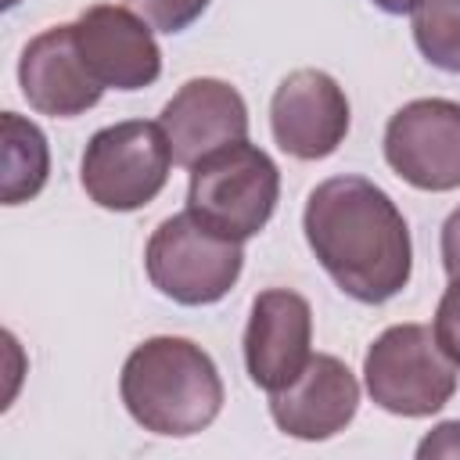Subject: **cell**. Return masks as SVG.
Instances as JSON below:
<instances>
[{"instance_id":"12","label":"cell","mask_w":460,"mask_h":460,"mask_svg":"<svg viewBox=\"0 0 460 460\" xmlns=\"http://www.w3.org/2000/svg\"><path fill=\"white\" fill-rule=\"evenodd\" d=\"M18 86L29 108L50 119H75L90 111L104 93L79 54L75 22L50 25L25 43L18 58Z\"/></svg>"},{"instance_id":"11","label":"cell","mask_w":460,"mask_h":460,"mask_svg":"<svg viewBox=\"0 0 460 460\" xmlns=\"http://www.w3.org/2000/svg\"><path fill=\"white\" fill-rule=\"evenodd\" d=\"M162 129L172 147V162L194 169L219 147L248 137V104L237 86L223 79H187L162 108Z\"/></svg>"},{"instance_id":"21","label":"cell","mask_w":460,"mask_h":460,"mask_svg":"<svg viewBox=\"0 0 460 460\" xmlns=\"http://www.w3.org/2000/svg\"><path fill=\"white\" fill-rule=\"evenodd\" d=\"M14 4H18V0H4V7H14Z\"/></svg>"},{"instance_id":"3","label":"cell","mask_w":460,"mask_h":460,"mask_svg":"<svg viewBox=\"0 0 460 460\" xmlns=\"http://www.w3.org/2000/svg\"><path fill=\"white\" fill-rule=\"evenodd\" d=\"M280 198V169L277 162L248 144L237 140L230 147L212 151L190 169V190H187V212L230 241L255 237Z\"/></svg>"},{"instance_id":"13","label":"cell","mask_w":460,"mask_h":460,"mask_svg":"<svg viewBox=\"0 0 460 460\" xmlns=\"http://www.w3.org/2000/svg\"><path fill=\"white\" fill-rule=\"evenodd\" d=\"M359 410V381L356 374L327 352L309 356L305 370L280 392H270L273 424L302 442H323L356 417Z\"/></svg>"},{"instance_id":"9","label":"cell","mask_w":460,"mask_h":460,"mask_svg":"<svg viewBox=\"0 0 460 460\" xmlns=\"http://www.w3.org/2000/svg\"><path fill=\"white\" fill-rule=\"evenodd\" d=\"M75 43L86 68L104 90H144L162 75V50L155 43V32L129 7H86L75 18Z\"/></svg>"},{"instance_id":"8","label":"cell","mask_w":460,"mask_h":460,"mask_svg":"<svg viewBox=\"0 0 460 460\" xmlns=\"http://www.w3.org/2000/svg\"><path fill=\"white\" fill-rule=\"evenodd\" d=\"M270 129L277 147L291 158H327L349 133V97L334 83V75L320 68H295L273 90Z\"/></svg>"},{"instance_id":"18","label":"cell","mask_w":460,"mask_h":460,"mask_svg":"<svg viewBox=\"0 0 460 460\" xmlns=\"http://www.w3.org/2000/svg\"><path fill=\"white\" fill-rule=\"evenodd\" d=\"M420 460H456L460 456V420H442L435 424L420 446H417Z\"/></svg>"},{"instance_id":"15","label":"cell","mask_w":460,"mask_h":460,"mask_svg":"<svg viewBox=\"0 0 460 460\" xmlns=\"http://www.w3.org/2000/svg\"><path fill=\"white\" fill-rule=\"evenodd\" d=\"M413 43L435 68L460 75V0H420L413 7Z\"/></svg>"},{"instance_id":"14","label":"cell","mask_w":460,"mask_h":460,"mask_svg":"<svg viewBox=\"0 0 460 460\" xmlns=\"http://www.w3.org/2000/svg\"><path fill=\"white\" fill-rule=\"evenodd\" d=\"M4 129V205H22L36 198L50 176V147L36 122L18 111L0 115Z\"/></svg>"},{"instance_id":"6","label":"cell","mask_w":460,"mask_h":460,"mask_svg":"<svg viewBox=\"0 0 460 460\" xmlns=\"http://www.w3.org/2000/svg\"><path fill=\"white\" fill-rule=\"evenodd\" d=\"M144 266L165 298L180 305H212L237 284L244 252L241 241L219 237L190 212H176L155 226Z\"/></svg>"},{"instance_id":"19","label":"cell","mask_w":460,"mask_h":460,"mask_svg":"<svg viewBox=\"0 0 460 460\" xmlns=\"http://www.w3.org/2000/svg\"><path fill=\"white\" fill-rule=\"evenodd\" d=\"M442 266L449 277H460V208H453L442 223Z\"/></svg>"},{"instance_id":"17","label":"cell","mask_w":460,"mask_h":460,"mask_svg":"<svg viewBox=\"0 0 460 460\" xmlns=\"http://www.w3.org/2000/svg\"><path fill=\"white\" fill-rule=\"evenodd\" d=\"M431 331H435L442 352L460 367V277H449V288L438 298Z\"/></svg>"},{"instance_id":"20","label":"cell","mask_w":460,"mask_h":460,"mask_svg":"<svg viewBox=\"0 0 460 460\" xmlns=\"http://www.w3.org/2000/svg\"><path fill=\"white\" fill-rule=\"evenodd\" d=\"M381 11H388V14H410L420 0H374Z\"/></svg>"},{"instance_id":"10","label":"cell","mask_w":460,"mask_h":460,"mask_svg":"<svg viewBox=\"0 0 460 460\" xmlns=\"http://www.w3.org/2000/svg\"><path fill=\"white\" fill-rule=\"evenodd\" d=\"M313 309L298 291L270 288L252 298L244 327V367L262 392L288 388L309 363Z\"/></svg>"},{"instance_id":"1","label":"cell","mask_w":460,"mask_h":460,"mask_svg":"<svg viewBox=\"0 0 460 460\" xmlns=\"http://www.w3.org/2000/svg\"><path fill=\"white\" fill-rule=\"evenodd\" d=\"M302 230L316 262L349 298L381 305L410 284V226L374 180L331 176L313 187Z\"/></svg>"},{"instance_id":"5","label":"cell","mask_w":460,"mask_h":460,"mask_svg":"<svg viewBox=\"0 0 460 460\" xmlns=\"http://www.w3.org/2000/svg\"><path fill=\"white\" fill-rule=\"evenodd\" d=\"M172 169V147L162 122H115L90 137L79 165L83 190L108 212H137L151 205Z\"/></svg>"},{"instance_id":"2","label":"cell","mask_w":460,"mask_h":460,"mask_svg":"<svg viewBox=\"0 0 460 460\" xmlns=\"http://www.w3.org/2000/svg\"><path fill=\"white\" fill-rule=\"evenodd\" d=\"M119 392L129 417L165 438L198 435L223 410V381L212 356L172 334L147 338L126 356Z\"/></svg>"},{"instance_id":"16","label":"cell","mask_w":460,"mask_h":460,"mask_svg":"<svg viewBox=\"0 0 460 460\" xmlns=\"http://www.w3.org/2000/svg\"><path fill=\"white\" fill-rule=\"evenodd\" d=\"M208 4L212 0H126L129 11H137L151 29L169 32V36L183 32L187 25H194L205 14Z\"/></svg>"},{"instance_id":"7","label":"cell","mask_w":460,"mask_h":460,"mask_svg":"<svg viewBox=\"0 0 460 460\" xmlns=\"http://www.w3.org/2000/svg\"><path fill=\"white\" fill-rule=\"evenodd\" d=\"M385 162L417 190L460 187V101L420 97L385 126Z\"/></svg>"},{"instance_id":"4","label":"cell","mask_w":460,"mask_h":460,"mask_svg":"<svg viewBox=\"0 0 460 460\" xmlns=\"http://www.w3.org/2000/svg\"><path fill=\"white\" fill-rule=\"evenodd\" d=\"M363 381L370 399L385 413L431 417L453 399L460 385V367L442 352L431 327L395 323L381 331L367 349Z\"/></svg>"}]
</instances>
